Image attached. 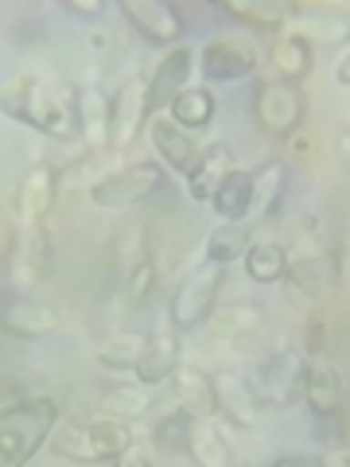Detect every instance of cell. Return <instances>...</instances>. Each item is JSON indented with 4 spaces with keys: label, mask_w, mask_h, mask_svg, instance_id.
<instances>
[{
    "label": "cell",
    "mask_w": 350,
    "mask_h": 467,
    "mask_svg": "<svg viewBox=\"0 0 350 467\" xmlns=\"http://www.w3.org/2000/svg\"><path fill=\"white\" fill-rule=\"evenodd\" d=\"M149 117H152V106H149V78H144V75L125 78V82L113 90V98H109V149H113V152L133 149L137 137L144 133V129H149Z\"/></svg>",
    "instance_id": "30bf717a"
},
{
    "label": "cell",
    "mask_w": 350,
    "mask_h": 467,
    "mask_svg": "<svg viewBox=\"0 0 350 467\" xmlns=\"http://www.w3.org/2000/svg\"><path fill=\"white\" fill-rule=\"evenodd\" d=\"M319 467H350V451H346V444H343V448H335V451H327V456H319Z\"/></svg>",
    "instance_id": "ab89813d"
},
{
    "label": "cell",
    "mask_w": 350,
    "mask_h": 467,
    "mask_svg": "<svg viewBox=\"0 0 350 467\" xmlns=\"http://www.w3.org/2000/svg\"><path fill=\"white\" fill-rule=\"evenodd\" d=\"M98 401L101 409H106V417L113 420H125V425H133V420H140L144 413H149V389L144 386H125V382H106L98 389Z\"/></svg>",
    "instance_id": "f546056e"
},
{
    "label": "cell",
    "mask_w": 350,
    "mask_h": 467,
    "mask_svg": "<svg viewBox=\"0 0 350 467\" xmlns=\"http://www.w3.org/2000/svg\"><path fill=\"white\" fill-rule=\"evenodd\" d=\"M327 347V327H324V316L312 312L308 324H304V355H319Z\"/></svg>",
    "instance_id": "d590c367"
},
{
    "label": "cell",
    "mask_w": 350,
    "mask_h": 467,
    "mask_svg": "<svg viewBox=\"0 0 350 467\" xmlns=\"http://www.w3.org/2000/svg\"><path fill=\"white\" fill-rule=\"evenodd\" d=\"M63 12H70V16H101L106 5L101 0H63Z\"/></svg>",
    "instance_id": "74e56055"
},
{
    "label": "cell",
    "mask_w": 350,
    "mask_h": 467,
    "mask_svg": "<svg viewBox=\"0 0 350 467\" xmlns=\"http://www.w3.org/2000/svg\"><path fill=\"white\" fill-rule=\"evenodd\" d=\"M304 374H308V355L300 347H281L261 362L253 374V393L261 409H292L300 405L304 393Z\"/></svg>",
    "instance_id": "52a82bcc"
},
{
    "label": "cell",
    "mask_w": 350,
    "mask_h": 467,
    "mask_svg": "<svg viewBox=\"0 0 350 467\" xmlns=\"http://www.w3.org/2000/svg\"><path fill=\"white\" fill-rule=\"evenodd\" d=\"M269 58H273V70H276L273 78L292 82V86H300V82L315 70V47H312V39H304V36H296V32L276 36Z\"/></svg>",
    "instance_id": "7402d4cb"
},
{
    "label": "cell",
    "mask_w": 350,
    "mask_h": 467,
    "mask_svg": "<svg viewBox=\"0 0 350 467\" xmlns=\"http://www.w3.org/2000/svg\"><path fill=\"white\" fill-rule=\"evenodd\" d=\"M245 273H250V281L253 285H276V281H284V269H288V250L281 242H253L250 250H245Z\"/></svg>",
    "instance_id": "1f68e13d"
},
{
    "label": "cell",
    "mask_w": 350,
    "mask_h": 467,
    "mask_svg": "<svg viewBox=\"0 0 350 467\" xmlns=\"http://www.w3.org/2000/svg\"><path fill=\"white\" fill-rule=\"evenodd\" d=\"M335 82H339L343 90L350 86V47H346V43H343V55H339V63H335Z\"/></svg>",
    "instance_id": "f35d334b"
},
{
    "label": "cell",
    "mask_w": 350,
    "mask_h": 467,
    "mask_svg": "<svg viewBox=\"0 0 350 467\" xmlns=\"http://www.w3.org/2000/svg\"><path fill=\"white\" fill-rule=\"evenodd\" d=\"M187 456L195 460V467H233V448L226 441V432L214 420H195L191 441H187Z\"/></svg>",
    "instance_id": "83f0119b"
},
{
    "label": "cell",
    "mask_w": 350,
    "mask_h": 467,
    "mask_svg": "<svg viewBox=\"0 0 350 467\" xmlns=\"http://www.w3.org/2000/svg\"><path fill=\"white\" fill-rule=\"evenodd\" d=\"M12 292H16V288H12V281H8V269L0 265V308H5V304H12V300H16V296H12Z\"/></svg>",
    "instance_id": "b9f144b4"
},
{
    "label": "cell",
    "mask_w": 350,
    "mask_h": 467,
    "mask_svg": "<svg viewBox=\"0 0 350 467\" xmlns=\"http://www.w3.org/2000/svg\"><path fill=\"white\" fill-rule=\"evenodd\" d=\"M195 70H199L195 67V51L183 47V43L160 58L156 70H152V78H149V106H152V113H160V106H168L175 94L187 90V82H191Z\"/></svg>",
    "instance_id": "e0dca14e"
},
{
    "label": "cell",
    "mask_w": 350,
    "mask_h": 467,
    "mask_svg": "<svg viewBox=\"0 0 350 467\" xmlns=\"http://www.w3.org/2000/svg\"><path fill=\"white\" fill-rule=\"evenodd\" d=\"M183 350H180V331H175L171 324L168 327H160V331H152L149 335V347H144V355H140V362H137V382L149 389V386H164L168 378H171V370L180 367V358Z\"/></svg>",
    "instance_id": "ac0fdd59"
},
{
    "label": "cell",
    "mask_w": 350,
    "mask_h": 467,
    "mask_svg": "<svg viewBox=\"0 0 350 467\" xmlns=\"http://www.w3.org/2000/svg\"><path fill=\"white\" fill-rule=\"evenodd\" d=\"M133 429L125 420L98 417V420H63L55 425L47 448L58 460L70 463H113L117 456L133 451Z\"/></svg>",
    "instance_id": "277c9868"
},
{
    "label": "cell",
    "mask_w": 350,
    "mask_h": 467,
    "mask_svg": "<svg viewBox=\"0 0 350 467\" xmlns=\"http://www.w3.org/2000/svg\"><path fill=\"white\" fill-rule=\"evenodd\" d=\"M168 386H171L175 401H180V409H183L187 417H195V420H211V417L218 413V405H214V382H211V374H207V370H199V367H187V362H180V367L171 370Z\"/></svg>",
    "instance_id": "d6986e66"
},
{
    "label": "cell",
    "mask_w": 350,
    "mask_h": 467,
    "mask_svg": "<svg viewBox=\"0 0 350 467\" xmlns=\"http://www.w3.org/2000/svg\"><path fill=\"white\" fill-rule=\"evenodd\" d=\"M250 245H253V226L250 223H218L207 234V242H202V261L226 269L230 261H242Z\"/></svg>",
    "instance_id": "484cf974"
},
{
    "label": "cell",
    "mask_w": 350,
    "mask_h": 467,
    "mask_svg": "<svg viewBox=\"0 0 350 467\" xmlns=\"http://www.w3.org/2000/svg\"><path fill=\"white\" fill-rule=\"evenodd\" d=\"M211 207L218 218H226V223H245L250 207H253V175L245 168H230L222 175V183L214 187Z\"/></svg>",
    "instance_id": "603a6c76"
},
{
    "label": "cell",
    "mask_w": 350,
    "mask_h": 467,
    "mask_svg": "<svg viewBox=\"0 0 350 467\" xmlns=\"http://www.w3.org/2000/svg\"><path fill=\"white\" fill-rule=\"evenodd\" d=\"M58 420H63V409L47 393L5 401L0 405V467H24L51 441Z\"/></svg>",
    "instance_id": "6da1fadb"
},
{
    "label": "cell",
    "mask_w": 350,
    "mask_h": 467,
    "mask_svg": "<svg viewBox=\"0 0 350 467\" xmlns=\"http://www.w3.org/2000/svg\"><path fill=\"white\" fill-rule=\"evenodd\" d=\"M233 168V149L226 140H214L207 149H199V164L187 175V192H191L195 202H211L214 187L222 183V175Z\"/></svg>",
    "instance_id": "cb8c5ba5"
},
{
    "label": "cell",
    "mask_w": 350,
    "mask_h": 467,
    "mask_svg": "<svg viewBox=\"0 0 350 467\" xmlns=\"http://www.w3.org/2000/svg\"><path fill=\"white\" fill-rule=\"evenodd\" d=\"M214 109H218V101H214V94L207 90V86H187V90H180V94L168 101V117L180 129H187V133H195V129H207Z\"/></svg>",
    "instance_id": "f1b7e54d"
},
{
    "label": "cell",
    "mask_w": 350,
    "mask_h": 467,
    "mask_svg": "<svg viewBox=\"0 0 350 467\" xmlns=\"http://www.w3.org/2000/svg\"><path fill=\"white\" fill-rule=\"evenodd\" d=\"M5 269H8L12 288H36L43 281H51L55 250H51L47 226H43V223L16 226V234H12V250L5 257Z\"/></svg>",
    "instance_id": "9c48e42d"
},
{
    "label": "cell",
    "mask_w": 350,
    "mask_h": 467,
    "mask_svg": "<svg viewBox=\"0 0 350 467\" xmlns=\"http://www.w3.org/2000/svg\"><path fill=\"white\" fill-rule=\"evenodd\" d=\"M218 8H222L230 20H238V24L250 27V32H257V36H276V32H281V27L288 24V16H292V12L281 8V5H257V0H250V5H238V0H222Z\"/></svg>",
    "instance_id": "d6a6232c"
},
{
    "label": "cell",
    "mask_w": 350,
    "mask_h": 467,
    "mask_svg": "<svg viewBox=\"0 0 350 467\" xmlns=\"http://www.w3.org/2000/svg\"><path fill=\"white\" fill-rule=\"evenodd\" d=\"M149 137L156 144V156L164 160L171 171H180L183 180L195 171V164H199V144H195V137L187 133V129L175 125L168 113H152L149 117Z\"/></svg>",
    "instance_id": "5bb4252c"
},
{
    "label": "cell",
    "mask_w": 350,
    "mask_h": 467,
    "mask_svg": "<svg viewBox=\"0 0 350 467\" xmlns=\"http://www.w3.org/2000/svg\"><path fill=\"white\" fill-rule=\"evenodd\" d=\"M269 467H319V456H312V451H284Z\"/></svg>",
    "instance_id": "8d00e7d4"
},
{
    "label": "cell",
    "mask_w": 350,
    "mask_h": 467,
    "mask_svg": "<svg viewBox=\"0 0 350 467\" xmlns=\"http://www.w3.org/2000/svg\"><path fill=\"white\" fill-rule=\"evenodd\" d=\"M58 183H63V175H58V168L47 164V160L24 175L16 183V192H12V214L20 218V226H36L55 211Z\"/></svg>",
    "instance_id": "4fadbf2b"
},
{
    "label": "cell",
    "mask_w": 350,
    "mask_h": 467,
    "mask_svg": "<svg viewBox=\"0 0 350 467\" xmlns=\"http://www.w3.org/2000/svg\"><path fill=\"white\" fill-rule=\"evenodd\" d=\"M253 207L250 214L257 218H276L284 207V195H288V168L281 160H265V164H257L253 171Z\"/></svg>",
    "instance_id": "d4e9b609"
},
{
    "label": "cell",
    "mask_w": 350,
    "mask_h": 467,
    "mask_svg": "<svg viewBox=\"0 0 350 467\" xmlns=\"http://www.w3.org/2000/svg\"><path fill=\"white\" fill-rule=\"evenodd\" d=\"M250 109H253V121H257L261 133L284 140L292 133H300L304 117H308V98H304V90L300 86H292V82L261 78L253 86Z\"/></svg>",
    "instance_id": "8992f818"
},
{
    "label": "cell",
    "mask_w": 350,
    "mask_h": 467,
    "mask_svg": "<svg viewBox=\"0 0 350 467\" xmlns=\"http://www.w3.org/2000/svg\"><path fill=\"white\" fill-rule=\"evenodd\" d=\"M109 467H152V463L144 460V456H137V451H125V456H117Z\"/></svg>",
    "instance_id": "60d3db41"
},
{
    "label": "cell",
    "mask_w": 350,
    "mask_h": 467,
    "mask_svg": "<svg viewBox=\"0 0 350 467\" xmlns=\"http://www.w3.org/2000/svg\"><path fill=\"white\" fill-rule=\"evenodd\" d=\"M195 67L202 70V78H211V82H242L257 70V51L250 47V39H242V36H214L199 47Z\"/></svg>",
    "instance_id": "8fae6325"
},
{
    "label": "cell",
    "mask_w": 350,
    "mask_h": 467,
    "mask_svg": "<svg viewBox=\"0 0 350 467\" xmlns=\"http://www.w3.org/2000/svg\"><path fill=\"white\" fill-rule=\"evenodd\" d=\"M75 133L90 152L109 149V98H101L94 86L75 94Z\"/></svg>",
    "instance_id": "ffe728a7"
},
{
    "label": "cell",
    "mask_w": 350,
    "mask_h": 467,
    "mask_svg": "<svg viewBox=\"0 0 350 467\" xmlns=\"http://www.w3.org/2000/svg\"><path fill=\"white\" fill-rule=\"evenodd\" d=\"M0 331L12 335V339H47L58 331V312H51L47 304L12 300L0 308Z\"/></svg>",
    "instance_id": "44dd1931"
},
{
    "label": "cell",
    "mask_w": 350,
    "mask_h": 467,
    "mask_svg": "<svg viewBox=\"0 0 350 467\" xmlns=\"http://www.w3.org/2000/svg\"><path fill=\"white\" fill-rule=\"evenodd\" d=\"M164 183H168V175L156 160H137V164L113 168V171L101 175V180H94L90 202L101 211H129V207H140V202L160 195Z\"/></svg>",
    "instance_id": "5b68a950"
},
{
    "label": "cell",
    "mask_w": 350,
    "mask_h": 467,
    "mask_svg": "<svg viewBox=\"0 0 350 467\" xmlns=\"http://www.w3.org/2000/svg\"><path fill=\"white\" fill-rule=\"evenodd\" d=\"M144 347H149V335H140V331H113V335H106V339L98 343L94 358L106 370H137Z\"/></svg>",
    "instance_id": "4dcf8cb0"
},
{
    "label": "cell",
    "mask_w": 350,
    "mask_h": 467,
    "mask_svg": "<svg viewBox=\"0 0 350 467\" xmlns=\"http://www.w3.org/2000/svg\"><path fill=\"white\" fill-rule=\"evenodd\" d=\"M211 382H214V405H218V413H222L230 425H238V429H253L257 425V417H261V401H257V393L250 386V378H238V374H211Z\"/></svg>",
    "instance_id": "2e32d148"
},
{
    "label": "cell",
    "mask_w": 350,
    "mask_h": 467,
    "mask_svg": "<svg viewBox=\"0 0 350 467\" xmlns=\"http://www.w3.org/2000/svg\"><path fill=\"white\" fill-rule=\"evenodd\" d=\"M121 16L133 24V32H140L149 43H160V47H180L187 32V20L168 0H121Z\"/></svg>",
    "instance_id": "7c38bea8"
},
{
    "label": "cell",
    "mask_w": 350,
    "mask_h": 467,
    "mask_svg": "<svg viewBox=\"0 0 350 467\" xmlns=\"http://www.w3.org/2000/svg\"><path fill=\"white\" fill-rule=\"evenodd\" d=\"M226 285V273L222 265H211V261H202L195 273H187V281H180L171 296V308H168V324L175 331H191L199 324H207L214 304H218V292Z\"/></svg>",
    "instance_id": "ba28073f"
},
{
    "label": "cell",
    "mask_w": 350,
    "mask_h": 467,
    "mask_svg": "<svg viewBox=\"0 0 350 467\" xmlns=\"http://www.w3.org/2000/svg\"><path fill=\"white\" fill-rule=\"evenodd\" d=\"M207 324H211V331L218 335V339L245 343V339H253V335L265 327V312H261L257 304H230V308L211 312Z\"/></svg>",
    "instance_id": "4316f807"
},
{
    "label": "cell",
    "mask_w": 350,
    "mask_h": 467,
    "mask_svg": "<svg viewBox=\"0 0 350 467\" xmlns=\"http://www.w3.org/2000/svg\"><path fill=\"white\" fill-rule=\"evenodd\" d=\"M152 292H156V261H152V254H140L133 265L125 269V308L129 312L144 308Z\"/></svg>",
    "instance_id": "e575fe53"
},
{
    "label": "cell",
    "mask_w": 350,
    "mask_h": 467,
    "mask_svg": "<svg viewBox=\"0 0 350 467\" xmlns=\"http://www.w3.org/2000/svg\"><path fill=\"white\" fill-rule=\"evenodd\" d=\"M300 405L312 409V417L319 420H331L335 413H343L346 409V382L339 367H331V362H308V374H304V393H300Z\"/></svg>",
    "instance_id": "9a60e30c"
},
{
    "label": "cell",
    "mask_w": 350,
    "mask_h": 467,
    "mask_svg": "<svg viewBox=\"0 0 350 467\" xmlns=\"http://www.w3.org/2000/svg\"><path fill=\"white\" fill-rule=\"evenodd\" d=\"M0 113L43 137H75V98H55L36 75H16L0 86Z\"/></svg>",
    "instance_id": "7a4b0ae2"
},
{
    "label": "cell",
    "mask_w": 350,
    "mask_h": 467,
    "mask_svg": "<svg viewBox=\"0 0 350 467\" xmlns=\"http://www.w3.org/2000/svg\"><path fill=\"white\" fill-rule=\"evenodd\" d=\"M191 425H195V417H187L183 409H171V413L152 420V444L160 451H168V456H183L187 441H191Z\"/></svg>",
    "instance_id": "836d02e7"
},
{
    "label": "cell",
    "mask_w": 350,
    "mask_h": 467,
    "mask_svg": "<svg viewBox=\"0 0 350 467\" xmlns=\"http://www.w3.org/2000/svg\"><path fill=\"white\" fill-rule=\"evenodd\" d=\"M284 250H288L284 281L296 288L300 296L319 300V296H327V292L339 285L346 254H343V245H327L324 238H319V226L312 223V218H304L296 238H292V245H284Z\"/></svg>",
    "instance_id": "3957f363"
}]
</instances>
